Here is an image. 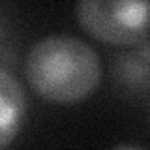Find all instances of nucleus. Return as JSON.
Instances as JSON below:
<instances>
[{
  "label": "nucleus",
  "instance_id": "obj_1",
  "mask_svg": "<svg viewBox=\"0 0 150 150\" xmlns=\"http://www.w3.org/2000/svg\"><path fill=\"white\" fill-rule=\"evenodd\" d=\"M25 75L32 90L53 103H77L101 81V62L86 41L73 36H47L30 47Z\"/></svg>",
  "mask_w": 150,
  "mask_h": 150
},
{
  "label": "nucleus",
  "instance_id": "obj_2",
  "mask_svg": "<svg viewBox=\"0 0 150 150\" xmlns=\"http://www.w3.org/2000/svg\"><path fill=\"white\" fill-rule=\"evenodd\" d=\"M75 15L94 40L133 45L150 30V0H77Z\"/></svg>",
  "mask_w": 150,
  "mask_h": 150
},
{
  "label": "nucleus",
  "instance_id": "obj_3",
  "mask_svg": "<svg viewBox=\"0 0 150 150\" xmlns=\"http://www.w3.org/2000/svg\"><path fill=\"white\" fill-rule=\"evenodd\" d=\"M26 115V98L19 79L0 66V148L17 137Z\"/></svg>",
  "mask_w": 150,
  "mask_h": 150
},
{
  "label": "nucleus",
  "instance_id": "obj_4",
  "mask_svg": "<svg viewBox=\"0 0 150 150\" xmlns=\"http://www.w3.org/2000/svg\"><path fill=\"white\" fill-rule=\"evenodd\" d=\"M135 47L115 60V79L128 90L141 92L150 84V41H137Z\"/></svg>",
  "mask_w": 150,
  "mask_h": 150
}]
</instances>
